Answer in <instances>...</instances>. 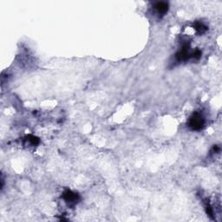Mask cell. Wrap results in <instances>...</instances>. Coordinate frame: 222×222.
<instances>
[{
    "label": "cell",
    "instance_id": "6da1fadb",
    "mask_svg": "<svg viewBox=\"0 0 222 222\" xmlns=\"http://www.w3.org/2000/svg\"><path fill=\"white\" fill-rule=\"evenodd\" d=\"M190 125L193 127V129H200L203 125V120H202L201 116L199 115H195L194 116L192 117V119L190 121Z\"/></svg>",
    "mask_w": 222,
    "mask_h": 222
},
{
    "label": "cell",
    "instance_id": "7a4b0ae2",
    "mask_svg": "<svg viewBox=\"0 0 222 222\" xmlns=\"http://www.w3.org/2000/svg\"><path fill=\"white\" fill-rule=\"evenodd\" d=\"M156 8H157V10L160 12H165L168 10V5L166 3H163V2L158 3L156 5Z\"/></svg>",
    "mask_w": 222,
    "mask_h": 222
}]
</instances>
